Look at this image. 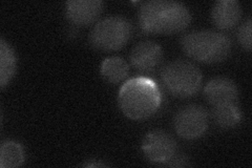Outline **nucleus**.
I'll return each mask as SVG.
<instances>
[{
    "label": "nucleus",
    "instance_id": "f257e3e1",
    "mask_svg": "<svg viewBox=\"0 0 252 168\" xmlns=\"http://www.w3.org/2000/svg\"><path fill=\"white\" fill-rule=\"evenodd\" d=\"M140 28L146 33L171 35L184 31L191 22L188 7L175 0H148L138 12Z\"/></svg>",
    "mask_w": 252,
    "mask_h": 168
},
{
    "label": "nucleus",
    "instance_id": "f03ea898",
    "mask_svg": "<svg viewBox=\"0 0 252 168\" xmlns=\"http://www.w3.org/2000/svg\"><path fill=\"white\" fill-rule=\"evenodd\" d=\"M163 101L162 91L156 81L147 76L128 79L120 87L118 104L122 113L135 121L152 118Z\"/></svg>",
    "mask_w": 252,
    "mask_h": 168
},
{
    "label": "nucleus",
    "instance_id": "7ed1b4c3",
    "mask_svg": "<svg viewBox=\"0 0 252 168\" xmlns=\"http://www.w3.org/2000/svg\"><path fill=\"white\" fill-rule=\"evenodd\" d=\"M180 44L189 58L203 63L222 62L229 57L232 50L229 37L211 30L189 32L181 38Z\"/></svg>",
    "mask_w": 252,
    "mask_h": 168
},
{
    "label": "nucleus",
    "instance_id": "20e7f679",
    "mask_svg": "<svg viewBox=\"0 0 252 168\" xmlns=\"http://www.w3.org/2000/svg\"><path fill=\"white\" fill-rule=\"evenodd\" d=\"M161 81L168 93L177 98H191L199 93L203 82L201 69L192 62L178 59L161 70Z\"/></svg>",
    "mask_w": 252,
    "mask_h": 168
},
{
    "label": "nucleus",
    "instance_id": "39448f33",
    "mask_svg": "<svg viewBox=\"0 0 252 168\" xmlns=\"http://www.w3.org/2000/svg\"><path fill=\"white\" fill-rule=\"evenodd\" d=\"M132 35L131 22L122 15H109L100 19L90 33V43L102 52L119 51Z\"/></svg>",
    "mask_w": 252,
    "mask_h": 168
},
{
    "label": "nucleus",
    "instance_id": "423d86ee",
    "mask_svg": "<svg viewBox=\"0 0 252 168\" xmlns=\"http://www.w3.org/2000/svg\"><path fill=\"white\" fill-rule=\"evenodd\" d=\"M173 129L185 140H195L205 134L209 123L208 111L199 104H188L173 116Z\"/></svg>",
    "mask_w": 252,
    "mask_h": 168
},
{
    "label": "nucleus",
    "instance_id": "0eeeda50",
    "mask_svg": "<svg viewBox=\"0 0 252 168\" xmlns=\"http://www.w3.org/2000/svg\"><path fill=\"white\" fill-rule=\"evenodd\" d=\"M142 151L149 162L165 165L178 153V144L170 134L162 130L148 132L142 140Z\"/></svg>",
    "mask_w": 252,
    "mask_h": 168
},
{
    "label": "nucleus",
    "instance_id": "6e6552de",
    "mask_svg": "<svg viewBox=\"0 0 252 168\" xmlns=\"http://www.w3.org/2000/svg\"><path fill=\"white\" fill-rule=\"evenodd\" d=\"M130 63L140 73L144 75L154 74L163 61L162 46L153 40H143L132 47Z\"/></svg>",
    "mask_w": 252,
    "mask_h": 168
},
{
    "label": "nucleus",
    "instance_id": "1a4fd4ad",
    "mask_svg": "<svg viewBox=\"0 0 252 168\" xmlns=\"http://www.w3.org/2000/svg\"><path fill=\"white\" fill-rule=\"evenodd\" d=\"M101 0H69L65 2V18L77 27H86L96 22L103 12Z\"/></svg>",
    "mask_w": 252,
    "mask_h": 168
},
{
    "label": "nucleus",
    "instance_id": "9d476101",
    "mask_svg": "<svg viewBox=\"0 0 252 168\" xmlns=\"http://www.w3.org/2000/svg\"><path fill=\"white\" fill-rule=\"evenodd\" d=\"M204 97L212 106L235 103L239 98L238 85L228 77H215L205 85Z\"/></svg>",
    "mask_w": 252,
    "mask_h": 168
},
{
    "label": "nucleus",
    "instance_id": "9b49d317",
    "mask_svg": "<svg viewBox=\"0 0 252 168\" xmlns=\"http://www.w3.org/2000/svg\"><path fill=\"white\" fill-rule=\"evenodd\" d=\"M242 18V5L238 0H218L212 5L211 19L220 30H231Z\"/></svg>",
    "mask_w": 252,
    "mask_h": 168
},
{
    "label": "nucleus",
    "instance_id": "f8f14e48",
    "mask_svg": "<svg viewBox=\"0 0 252 168\" xmlns=\"http://www.w3.org/2000/svg\"><path fill=\"white\" fill-rule=\"evenodd\" d=\"M102 78L110 84L122 82L129 73L128 63L119 56H112L102 61L100 66Z\"/></svg>",
    "mask_w": 252,
    "mask_h": 168
},
{
    "label": "nucleus",
    "instance_id": "ddd939ff",
    "mask_svg": "<svg viewBox=\"0 0 252 168\" xmlns=\"http://www.w3.org/2000/svg\"><path fill=\"white\" fill-rule=\"evenodd\" d=\"M17 69V56L11 44L0 39V86L1 89L11 82Z\"/></svg>",
    "mask_w": 252,
    "mask_h": 168
},
{
    "label": "nucleus",
    "instance_id": "4468645a",
    "mask_svg": "<svg viewBox=\"0 0 252 168\" xmlns=\"http://www.w3.org/2000/svg\"><path fill=\"white\" fill-rule=\"evenodd\" d=\"M215 123L223 130H231L238 126L242 120L240 107L235 103L214 106L211 113Z\"/></svg>",
    "mask_w": 252,
    "mask_h": 168
},
{
    "label": "nucleus",
    "instance_id": "2eb2a0df",
    "mask_svg": "<svg viewBox=\"0 0 252 168\" xmlns=\"http://www.w3.org/2000/svg\"><path fill=\"white\" fill-rule=\"evenodd\" d=\"M26 161V154L20 143L7 140L3 141L0 146V167L16 168L21 166Z\"/></svg>",
    "mask_w": 252,
    "mask_h": 168
},
{
    "label": "nucleus",
    "instance_id": "dca6fc26",
    "mask_svg": "<svg viewBox=\"0 0 252 168\" xmlns=\"http://www.w3.org/2000/svg\"><path fill=\"white\" fill-rule=\"evenodd\" d=\"M251 18H247L246 21H244L240 28L236 32V38H238V41L241 44L243 49L250 52L251 51Z\"/></svg>",
    "mask_w": 252,
    "mask_h": 168
},
{
    "label": "nucleus",
    "instance_id": "f3484780",
    "mask_svg": "<svg viewBox=\"0 0 252 168\" xmlns=\"http://www.w3.org/2000/svg\"><path fill=\"white\" fill-rule=\"evenodd\" d=\"M166 166L169 167H186V166H190V160L189 158L182 154V153H177L173 158L170 160V161L167 163Z\"/></svg>",
    "mask_w": 252,
    "mask_h": 168
},
{
    "label": "nucleus",
    "instance_id": "a211bd4d",
    "mask_svg": "<svg viewBox=\"0 0 252 168\" xmlns=\"http://www.w3.org/2000/svg\"><path fill=\"white\" fill-rule=\"evenodd\" d=\"M82 166H84V167H107L109 165L107 163L99 161V160H94V161H93V162H85V163H83Z\"/></svg>",
    "mask_w": 252,
    "mask_h": 168
}]
</instances>
